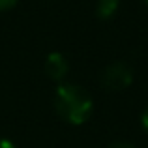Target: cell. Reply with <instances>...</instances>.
Instances as JSON below:
<instances>
[{
  "label": "cell",
  "instance_id": "5",
  "mask_svg": "<svg viewBox=\"0 0 148 148\" xmlns=\"http://www.w3.org/2000/svg\"><path fill=\"white\" fill-rule=\"evenodd\" d=\"M19 0H0V11H6V10H11V8L17 6Z\"/></svg>",
  "mask_w": 148,
  "mask_h": 148
},
{
  "label": "cell",
  "instance_id": "3",
  "mask_svg": "<svg viewBox=\"0 0 148 148\" xmlns=\"http://www.w3.org/2000/svg\"><path fill=\"white\" fill-rule=\"evenodd\" d=\"M68 71H69V62L62 53H51L45 58V73L49 79L62 83L64 77L68 75Z\"/></svg>",
  "mask_w": 148,
  "mask_h": 148
},
{
  "label": "cell",
  "instance_id": "9",
  "mask_svg": "<svg viewBox=\"0 0 148 148\" xmlns=\"http://www.w3.org/2000/svg\"><path fill=\"white\" fill-rule=\"evenodd\" d=\"M145 2H146V6H148V0H145Z\"/></svg>",
  "mask_w": 148,
  "mask_h": 148
},
{
  "label": "cell",
  "instance_id": "7",
  "mask_svg": "<svg viewBox=\"0 0 148 148\" xmlns=\"http://www.w3.org/2000/svg\"><path fill=\"white\" fill-rule=\"evenodd\" d=\"M141 126H143V130L148 133V107L143 111V114H141Z\"/></svg>",
  "mask_w": 148,
  "mask_h": 148
},
{
  "label": "cell",
  "instance_id": "1",
  "mask_svg": "<svg viewBox=\"0 0 148 148\" xmlns=\"http://www.w3.org/2000/svg\"><path fill=\"white\" fill-rule=\"evenodd\" d=\"M54 109L64 122L81 126L92 116L94 101L83 86L75 83H60L54 92Z\"/></svg>",
  "mask_w": 148,
  "mask_h": 148
},
{
  "label": "cell",
  "instance_id": "8",
  "mask_svg": "<svg viewBox=\"0 0 148 148\" xmlns=\"http://www.w3.org/2000/svg\"><path fill=\"white\" fill-rule=\"evenodd\" d=\"M0 148H15V145L8 139H0Z\"/></svg>",
  "mask_w": 148,
  "mask_h": 148
},
{
  "label": "cell",
  "instance_id": "6",
  "mask_svg": "<svg viewBox=\"0 0 148 148\" xmlns=\"http://www.w3.org/2000/svg\"><path fill=\"white\" fill-rule=\"evenodd\" d=\"M109 148H137L133 143H127V141H118V143H112Z\"/></svg>",
  "mask_w": 148,
  "mask_h": 148
},
{
  "label": "cell",
  "instance_id": "4",
  "mask_svg": "<svg viewBox=\"0 0 148 148\" xmlns=\"http://www.w3.org/2000/svg\"><path fill=\"white\" fill-rule=\"evenodd\" d=\"M120 0H98L96 2V15L98 19H111L112 15L118 11Z\"/></svg>",
  "mask_w": 148,
  "mask_h": 148
},
{
  "label": "cell",
  "instance_id": "2",
  "mask_svg": "<svg viewBox=\"0 0 148 148\" xmlns=\"http://www.w3.org/2000/svg\"><path fill=\"white\" fill-rule=\"evenodd\" d=\"M101 83L111 92L126 90V88L133 83V69H131L130 64H126V62H122V60L112 62V64H109L107 68L103 69Z\"/></svg>",
  "mask_w": 148,
  "mask_h": 148
}]
</instances>
